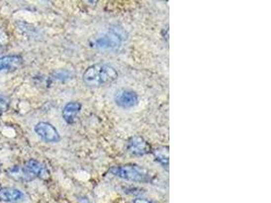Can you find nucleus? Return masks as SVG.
<instances>
[{"instance_id": "nucleus-1", "label": "nucleus", "mask_w": 271, "mask_h": 203, "mask_svg": "<svg viewBox=\"0 0 271 203\" xmlns=\"http://www.w3.org/2000/svg\"><path fill=\"white\" fill-rule=\"evenodd\" d=\"M85 84L90 88H100L114 83L118 78L115 67L105 63H96L87 68L84 73Z\"/></svg>"}, {"instance_id": "nucleus-2", "label": "nucleus", "mask_w": 271, "mask_h": 203, "mask_svg": "<svg viewBox=\"0 0 271 203\" xmlns=\"http://www.w3.org/2000/svg\"><path fill=\"white\" fill-rule=\"evenodd\" d=\"M109 172L116 177L131 182L149 183L152 180V175L148 170L134 164L113 167Z\"/></svg>"}, {"instance_id": "nucleus-3", "label": "nucleus", "mask_w": 271, "mask_h": 203, "mask_svg": "<svg viewBox=\"0 0 271 203\" xmlns=\"http://www.w3.org/2000/svg\"><path fill=\"white\" fill-rule=\"evenodd\" d=\"M114 101L116 105L122 109H131L138 104L139 97L132 90L120 89L115 93Z\"/></svg>"}, {"instance_id": "nucleus-4", "label": "nucleus", "mask_w": 271, "mask_h": 203, "mask_svg": "<svg viewBox=\"0 0 271 203\" xmlns=\"http://www.w3.org/2000/svg\"><path fill=\"white\" fill-rule=\"evenodd\" d=\"M123 41H124V37L120 33H118L117 31H110L106 35L96 39L93 42V45L91 46L102 48V49H107V48L112 49V48L119 47L122 44Z\"/></svg>"}, {"instance_id": "nucleus-5", "label": "nucleus", "mask_w": 271, "mask_h": 203, "mask_svg": "<svg viewBox=\"0 0 271 203\" xmlns=\"http://www.w3.org/2000/svg\"><path fill=\"white\" fill-rule=\"evenodd\" d=\"M127 150L133 155H145L151 152V147L141 136H132L127 142Z\"/></svg>"}, {"instance_id": "nucleus-6", "label": "nucleus", "mask_w": 271, "mask_h": 203, "mask_svg": "<svg viewBox=\"0 0 271 203\" xmlns=\"http://www.w3.org/2000/svg\"><path fill=\"white\" fill-rule=\"evenodd\" d=\"M35 132L44 141L55 144L60 140V134L58 130L48 122H40L35 126Z\"/></svg>"}, {"instance_id": "nucleus-7", "label": "nucleus", "mask_w": 271, "mask_h": 203, "mask_svg": "<svg viewBox=\"0 0 271 203\" xmlns=\"http://www.w3.org/2000/svg\"><path fill=\"white\" fill-rule=\"evenodd\" d=\"M25 167L34 175V177H38L42 180H48L50 178V172L49 170L41 164L40 161L36 159H30L26 162Z\"/></svg>"}, {"instance_id": "nucleus-8", "label": "nucleus", "mask_w": 271, "mask_h": 203, "mask_svg": "<svg viewBox=\"0 0 271 203\" xmlns=\"http://www.w3.org/2000/svg\"><path fill=\"white\" fill-rule=\"evenodd\" d=\"M23 64L22 57L11 55L0 58V71H14Z\"/></svg>"}, {"instance_id": "nucleus-9", "label": "nucleus", "mask_w": 271, "mask_h": 203, "mask_svg": "<svg viewBox=\"0 0 271 203\" xmlns=\"http://www.w3.org/2000/svg\"><path fill=\"white\" fill-rule=\"evenodd\" d=\"M82 110V104L80 102H69L62 110V117L67 124H73L75 118Z\"/></svg>"}, {"instance_id": "nucleus-10", "label": "nucleus", "mask_w": 271, "mask_h": 203, "mask_svg": "<svg viewBox=\"0 0 271 203\" xmlns=\"http://www.w3.org/2000/svg\"><path fill=\"white\" fill-rule=\"evenodd\" d=\"M7 174L10 178L16 180V181H23V182H29L35 179L34 175L26 168V167H19L14 166L7 170Z\"/></svg>"}, {"instance_id": "nucleus-11", "label": "nucleus", "mask_w": 271, "mask_h": 203, "mask_svg": "<svg viewBox=\"0 0 271 203\" xmlns=\"http://www.w3.org/2000/svg\"><path fill=\"white\" fill-rule=\"evenodd\" d=\"M24 197V194L15 188H0V200L4 202H16Z\"/></svg>"}, {"instance_id": "nucleus-12", "label": "nucleus", "mask_w": 271, "mask_h": 203, "mask_svg": "<svg viewBox=\"0 0 271 203\" xmlns=\"http://www.w3.org/2000/svg\"><path fill=\"white\" fill-rule=\"evenodd\" d=\"M153 154L156 156V160L163 166L165 169H169V148L161 147L153 151Z\"/></svg>"}, {"instance_id": "nucleus-13", "label": "nucleus", "mask_w": 271, "mask_h": 203, "mask_svg": "<svg viewBox=\"0 0 271 203\" xmlns=\"http://www.w3.org/2000/svg\"><path fill=\"white\" fill-rule=\"evenodd\" d=\"M7 110H8V103L4 99L0 98V116L4 114Z\"/></svg>"}, {"instance_id": "nucleus-14", "label": "nucleus", "mask_w": 271, "mask_h": 203, "mask_svg": "<svg viewBox=\"0 0 271 203\" xmlns=\"http://www.w3.org/2000/svg\"><path fill=\"white\" fill-rule=\"evenodd\" d=\"M133 203H152V202L145 198H136L133 200Z\"/></svg>"}]
</instances>
